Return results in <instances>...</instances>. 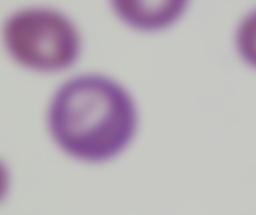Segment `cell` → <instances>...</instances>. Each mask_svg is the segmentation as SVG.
<instances>
[{"label": "cell", "mask_w": 256, "mask_h": 215, "mask_svg": "<svg viewBox=\"0 0 256 215\" xmlns=\"http://www.w3.org/2000/svg\"><path fill=\"white\" fill-rule=\"evenodd\" d=\"M48 122L64 153L88 164H102L130 144L138 114L132 96L120 84L102 74H84L56 90Z\"/></svg>", "instance_id": "obj_1"}, {"label": "cell", "mask_w": 256, "mask_h": 215, "mask_svg": "<svg viewBox=\"0 0 256 215\" xmlns=\"http://www.w3.org/2000/svg\"><path fill=\"white\" fill-rule=\"evenodd\" d=\"M2 40L16 64L42 74L70 69L82 53V36L76 22L52 6L32 5L14 10L4 22Z\"/></svg>", "instance_id": "obj_2"}, {"label": "cell", "mask_w": 256, "mask_h": 215, "mask_svg": "<svg viewBox=\"0 0 256 215\" xmlns=\"http://www.w3.org/2000/svg\"><path fill=\"white\" fill-rule=\"evenodd\" d=\"M122 22L134 30L156 32L172 26L181 17L188 0H109Z\"/></svg>", "instance_id": "obj_3"}, {"label": "cell", "mask_w": 256, "mask_h": 215, "mask_svg": "<svg viewBox=\"0 0 256 215\" xmlns=\"http://www.w3.org/2000/svg\"><path fill=\"white\" fill-rule=\"evenodd\" d=\"M236 46L241 58L256 68V10L248 14L238 26Z\"/></svg>", "instance_id": "obj_4"}]
</instances>
